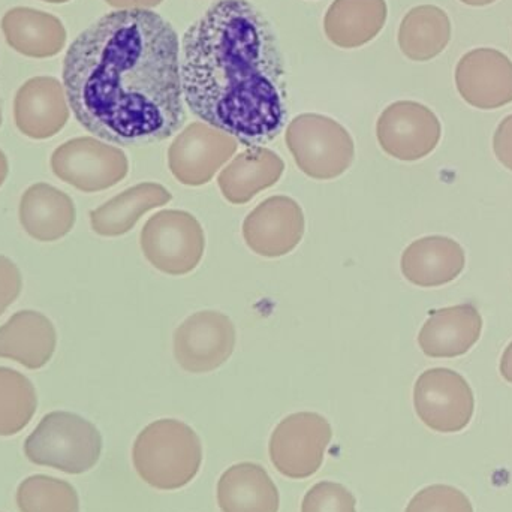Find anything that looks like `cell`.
Segmentation results:
<instances>
[{"mask_svg":"<svg viewBox=\"0 0 512 512\" xmlns=\"http://www.w3.org/2000/svg\"><path fill=\"white\" fill-rule=\"evenodd\" d=\"M62 80L77 122L107 143H159L185 123L179 35L150 9H119L83 30Z\"/></svg>","mask_w":512,"mask_h":512,"instance_id":"obj_1","label":"cell"},{"mask_svg":"<svg viewBox=\"0 0 512 512\" xmlns=\"http://www.w3.org/2000/svg\"><path fill=\"white\" fill-rule=\"evenodd\" d=\"M183 96L198 119L259 147L288 116L285 65L268 18L248 0H219L183 38Z\"/></svg>","mask_w":512,"mask_h":512,"instance_id":"obj_2","label":"cell"},{"mask_svg":"<svg viewBox=\"0 0 512 512\" xmlns=\"http://www.w3.org/2000/svg\"><path fill=\"white\" fill-rule=\"evenodd\" d=\"M135 471L144 483L158 490L188 486L203 463V447L197 433L177 420L149 424L132 447Z\"/></svg>","mask_w":512,"mask_h":512,"instance_id":"obj_3","label":"cell"},{"mask_svg":"<svg viewBox=\"0 0 512 512\" xmlns=\"http://www.w3.org/2000/svg\"><path fill=\"white\" fill-rule=\"evenodd\" d=\"M101 453L99 430L72 412L45 415L24 442V454L30 462L71 475L95 468Z\"/></svg>","mask_w":512,"mask_h":512,"instance_id":"obj_4","label":"cell"},{"mask_svg":"<svg viewBox=\"0 0 512 512\" xmlns=\"http://www.w3.org/2000/svg\"><path fill=\"white\" fill-rule=\"evenodd\" d=\"M286 146L306 176L331 180L354 162V141L336 120L321 114H300L286 129Z\"/></svg>","mask_w":512,"mask_h":512,"instance_id":"obj_5","label":"cell"},{"mask_svg":"<svg viewBox=\"0 0 512 512\" xmlns=\"http://www.w3.org/2000/svg\"><path fill=\"white\" fill-rule=\"evenodd\" d=\"M141 249L147 261L162 273L182 276L200 264L206 237L200 222L191 213L164 210L144 225Z\"/></svg>","mask_w":512,"mask_h":512,"instance_id":"obj_6","label":"cell"},{"mask_svg":"<svg viewBox=\"0 0 512 512\" xmlns=\"http://www.w3.org/2000/svg\"><path fill=\"white\" fill-rule=\"evenodd\" d=\"M54 176L81 192L113 188L128 176L129 162L123 150L96 138L66 141L51 155Z\"/></svg>","mask_w":512,"mask_h":512,"instance_id":"obj_7","label":"cell"},{"mask_svg":"<svg viewBox=\"0 0 512 512\" xmlns=\"http://www.w3.org/2000/svg\"><path fill=\"white\" fill-rule=\"evenodd\" d=\"M331 426L315 412H298L280 421L271 435L270 457L277 472L304 480L319 471L331 441Z\"/></svg>","mask_w":512,"mask_h":512,"instance_id":"obj_8","label":"cell"},{"mask_svg":"<svg viewBox=\"0 0 512 512\" xmlns=\"http://www.w3.org/2000/svg\"><path fill=\"white\" fill-rule=\"evenodd\" d=\"M414 406L418 418L429 429L462 432L474 417V391L460 373L436 367L421 373L415 382Z\"/></svg>","mask_w":512,"mask_h":512,"instance_id":"obj_9","label":"cell"},{"mask_svg":"<svg viewBox=\"0 0 512 512\" xmlns=\"http://www.w3.org/2000/svg\"><path fill=\"white\" fill-rule=\"evenodd\" d=\"M376 135L387 155L399 161L415 162L426 158L438 147L442 125L426 105L397 101L382 111Z\"/></svg>","mask_w":512,"mask_h":512,"instance_id":"obj_10","label":"cell"},{"mask_svg":"<svg viewBox=\"0 0 512 512\" xmlns=\"http://www.w3.org/2000/svg\"><path fill=\"white\" fill-rule=\"evenodd\" d=\"M236 348V328L225 313L201 310L177 328L174 355L183 370L207 373L221 367Z\"/></svg>","mask_w":512,"mask_h":512,"instance_id":"obj_11","label":"cell"},{"mask_svg":"<svg viewBox=\"0 0 512 512\" xmlns=\"http://www.w3.org/2000/svg\"><path fill=\"white\" fill-rule=\"evenodd\" d=\"M233 135L207 123H191L168 150V167L186 186H203L215 177L222 165L237 152Z\"/></svg>","mask_w":512,"mask_h":512,"instance_id":"obj_12","label":"cell"},{"mask_svg":"<svg viewBox=\"0 0 512 512\" xmlns=\"http://www.w3.org/2000/svg\"><path fill=\"white\" fill-rule=\"evenodd\" d=\"M456 87L471 107L498 110L512 102V62L495 48H475L457 63Z\"/></svg>","mask_w":512,"mask_h":512,"instance_id":"obj_13","label":"cell"},{"mask_svg":"<svg viewBox=\"0 0 512 512\" xmlns=\"http://www.w3.org/2000/svg\"><path fill=\"white\" fill-rule=\"evenodd\" d=\"M304 227L301 207L292 198L276 195L249 213L243 224V237L255 254L279 258L297 248Z\"/></svg>","mask_w":512,"mask_h":512,"instance_id":"obj_14","label":"cell"},{"mask_svg":"<svg viewBox=\"0 0 512 512\" xmlns=\"http://www.w3.org/2000/svg\"><path fill=\"white\" fill-rule=\"evenodd\" d=\"M14 119L18 131L32 140L59 134L69 119L63 83L54 77L30 78L15 95Z\"/></svg>","mask_w":512,"mask_h":512,"instance_id":"obj_15","label":"cell"},{"mask_svg":"<svg viewBox=\"0 0 512 512\" xmlns=\"http://www.w3.org/2000/svg\"><path fill=\"white\" fill-rule=\"evenodd\" d=\"M483 318L474 304L435 310L418 334L421 351L432 358L465 355L480 340Z\"/></svg>","mask_w":512,"mask_h":512,"instance_id":"obj_16","label":"cell"},{"mask_svg":"<svg viewBox=\"0 0 512 512\" xmlns=\"http://www.w3.org/2000/svg\"><path fill=\"white\" fill-rule=\"evenodd\" d=\"M56 343L53 322L36 310H20L0 327V358L30 370L42 369L51 360Z\"/></svg>","mask_w":512,"mask_h":512,"instance_id":"obj_17","label":"cell"},{"mask_svg":"<svg viewBox=\"0 0 512 512\" xmlns=\"http://www.w3.org/2000/svg\"><path fill=\"white\" fill-rule=\"evenodd\" d=\"M465 265V251L450 237H423L411 243L402 255L403 276L421 288L453 282Z\"/></svg>","mask_w":512,"mask_h":512,"instance_id":"obj_18","label":"cell"},{"mask_svg":"<svg viewBox=\"0 0 512 512\" xmlns=\"http://www.w3.org/2000/svg\"><path fill=\"white\" fill-rule=\"evenodd\" d=\"M75 218L77 213L71 197L47 183L30 186L21 197V227L38 242H57L68 236Z\"/></svg>","mask_w":512,"mask_h":512,"instance_id":"obj_19","label":"cell"},{"mask_svg":"<svg viewBox=\"0 0 512 512\" xmlns=\"http://www.w3.org/2000/svg\"><path fill=\"white\" fill-rule=\"evenodd\" d=\"M2 30L9 47L33 59L56 56L66 44L62 21L38 9H9L2 18Z\"/></svg>","mask_w":512,"mask_h":512,"instance_id":"obj_20","label":"cell"},{"mask_svg":"<svg viewBox=\"0 0 512 512\" xmlns=\"http://www.w3.org/2000/svg\"><path fill=\"white\" fill-rule=\"evenodd\" d=\"M387 15L385 0H334L325 12V35L336 47H363L384 29Z\"/></svg>","mask_w":512,"mask_h":512,"instance_id":"obj_21","label":"cell"},{"mask_svg":"<svg viewBox=\"0 0 512 512\" xmlns=\"http://www.w3.org/2000/svg\"><path fill=\"white\" fill-rule=\"evenodd\" d=\"M285 162L264 147H251L233 159L219 174V188L227 201L246 204L256 194L279 182Z\"/></svg>","mask_w":512,"mask_h":512,"instance_id":"obj_22","label":"cell"},{"mask_svg":"<svg viewBox=\"0 0 512 512\" xmlns=\"http://www.w3.org/2000/svg\"><path fill=\"white\" fill-rule=\"evenodd\" d=\"M218 505L222 512H277L279 492L262 466L239 463L218 481Z\"/></svg>","mask_w":512,"mask_h":512,"instance_id":"obj_23","label":"cell"},{"mask_svg":"<svg viewBox=\"0 0 512 512\" xmlns=\"http://www.w3.org/2000/svg\"><path fill=\"white\" fill-rule=\"evenodd\" d=\"M170 201L171 194L164 186L140 183L90 212V225L98 236H123L135 227L141 216Z\"/></svg>","mask_w":512,"mask_h":512,"instance_id":"obj_24","label":"cell"},{"mask_svg":"<svg viewBox=\"0 0 512 512\" xmlns=\"http://www.w3.org/2000/svg\"><path fill=\"white\" fill-rule=\"evenodd\" d=\"M451 32V20L444 9L435 5H420L403 17L397 41L408 59L427 62L447 48Z\"/></svg>","mask_w":512,"mask_h":512,"instance_id":"obj_25","label":"cell"},{"mask_svg":"<svg viewBox=\"0 0 512 512\" xmlns=\"http://www.w3.org/2000/svg\"><path fill=\"white\" fill-rule=\"evenodd\" d=\"M38 408L32 382L17 370L0 367V436L26 429Z\"/></svg>","mask_w":512,"mask_h":512,"instance_id":"obj_26","label":"cell"},{"mask_svg":"<svg viewBox=\"0 0 512 512\" xmlns=\"http://www.w3.org/2000/svg\"><path fill=\"white\" fill-rule=\"evenodd\" d=\"M17 505L21 512H80L77 490L47 475L26 478L18 486Z\"/></svg>","mask_w":512,"mask_h":512,"instance_id":"obj_27","label":"cell"},{"mask_svg":"<svg viewBox=\"0 0 512 512\" xmlns=\"http://www.w3.org/2000/svg\"><path fill=\"white\" fill-rule=\"evenodd\" d=\"M405 512H474L471 501L456 487L433 484L420 490Z\"/></svg>","mask_w":512,"mask_h":512,"instance_id":"obj_28","label":"cell"},{"mask_svg":"<svg viewBox=\"0 0 512 512\" xmlns=\"http://www.w3.org/2000/svg\"><path fill=\"white\" fill-rule=\"evenodd\" d=\"M301 512H357V501L342 484L322 481L306 493Z\"/></svg>","mask_w":512,"mask_h":512,"instance_id":"obj_29","label":"cell"},{"mask_svg":"<svg viewBox=\"0 0 512 512\" xmlns=\"http://www.w3.org/2000/svg\"><path fill=\"white\" fill-rule=\"evenodd\" d=\"M21 288L23 280L17 265L6 256L0 255V315L17 300Z\"/></svg>","mask_w":512,"mask_h":512,"instance_id":"obj_30","label":"cell"},{"mask_svg":"<svg viewBox=\"0 0 512 512\" xmlns=\"http://www.w3.org/2000/svg\"><path fill=\"white\" fill-rule=\"evenodd\" d=\"M493 150L498 161L512 171V114L499 123L493 137Z\"/></svg>","mask_w":512,"mask_h":512,"instance_id":"obj_31","label":"cell"},{"mask_svg":"<svg viewBox=\"0 0 512 512\" xmlns=\"http://www.w3.org/2000/svg\"><path fill=\"white\" fill-rule=\"evenodd\" d=\"M116 9H150L161 5L164 0H105Z\"/></svg>","mask_w":512,"mask_h":512,"instance_id":"obj_32","label":"cell"},{"mask_svg":"<svg viewBox=\"0 0 512 512\" xmlns=\"http://www.w3.org/2000/svg\"><path fill=\"white\" fill-rule=\"evenodd\" d=\"M501 375L504 376L505 381L512 384V342L505 349L504 355H502Z\"/></svg>","mask_w":512,"mask_h":512,"instance_id":"obj_33","label":"cell"},{"mask_svg":"<svg viewBox=\"0 0 512 512\" xmlns=\"http://www.w3.org/2000/svg\"><path fill=\"white\" fill-rule=\"evenodd\" d=\"M9 165L8 159H6L5 153L0 150V186L5 183L6 177H8Z\"/></svg>","mask_w":512,"mask_h":512,"instance_id":"obj_34","label":"cell"},{"mask_svg":"<svg viewBox=\"0 0 512 512\" xmlns=\"http://www.w3.org/2000/svg\"><path fill=\"white\" fill-rule=\"evenodd\" d=\"M460 2L465 3V5L469 6H487L495 3L496 0H460Z\"/></svg>","mask_w":512,"mask_h":512,"instance_id":"obj_35","label":"cell"},{"mask_svg":"<svg viewBox=\"0 0 512 512\" xmlns=\"http://www.w3.org/2000/svg\"><path fill=\"white\" fill-rule=\"evenodd\" d=\"M42 2H47V3H66V2H69V0H42Z\"/></svg>","mask_w":512,"mask_h":512,"instance_id":"obj_36","label":"cell"},{"mask_svg":"<svg viewBox=\"0 0 512 512\" xmlns=\"http://www.w3.org/2000/svg\"><path fill=\"white\" fill-rule=\"evenodd\" d=\"M0 126H2V108H0Z\"/></svg>","mask_w":512,"mask_h":512,"instance_id":"obj_37","label":"cell"}]
</instances>
